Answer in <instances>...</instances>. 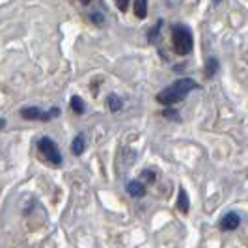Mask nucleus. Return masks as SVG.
<instances>
[{
    "label": "nucleus",
    "mask_w": 248,
    "mask_h": 248,
    "mask_svg": "<svg viewBox=\"0 0 248 248\" xmlns=\"http://www.w3.org/2000/svg\"><path fill=\"white\" fill-rule=\"evenodd\" d=\"M71 148H73V153H75V155H80V153L84 151V138H82V137H77L73 140V146H71Z\"/></svg>",
    "instance_id": "10"
},
{
    "label": "nucleus",
    "mask_w": 248,
    "mask_h": 248,
    "mask_svg": "<svg viewBox=\"0 0 248 248\" xmlns=\"http://www.w3.org/2000/svg\"><path fill=\"white\" fill-rule=\"evenodd\" d=\"M4 125H6V122H4V120H2V118H0V129H2V127H4Z\"/></svg>",
    "instance_id": "15"
},
{
    "label": "nucleus",
    "mask_w": 248,
    "mask_h": 248,
    "mask_svg": "<svg viewBox=\"0 0 248 248\" xmlns=\"http://www.w3.org/2000/svg\"><path fill=\"white\" fill-rule=\"evenodd\" d=\"M127 192H129L133 198H140V196H144L146 188H144L142 183H138V181H131V183H127Z\"/></svg>",
    "instance_id": "6"
},
{
    "label": "nucleus",
    "mask_w": 248,
    "mask_h": 248,
    "mask_svg": "<svg viewBox=\"0 0 248 248\" xmlns=\"http://www.w3.org/2000/svg\"><path fill=\"white\" fill-rule=\"evenodd\" d=\"M177 207H179V211L183 213L188 211V198H186V192L183 188L179 190V196H177Z\"/></svg>",
    "instance_id": "8"
},
{
    "label": "nucleus",
    "mask_w": 248,
    "mask_h": 248,
    "mask_svg": "<svg viewBox=\"0 0 248 248\" xmlns=\"http://www.w3.org/2000/svg\"><path fill=\"white\" fill-rule=\"evenodd\" d=\"M157 34H159V25L155 26V28L151 30V34H149V41H151V43H157Z\"/></svg>",
    "instance_id": "13"
},
{
    "label": "nucleus",
    "mask_w": 248,
    "mask_h": 248,
    "mask_svg": "<svg viewBox=\"0 0 248 248\" xmlns=\"http://www.w3.org/2000/svg\"><path fill=\"white\" fill-rule=\"evenodd\" d=\"M135 13L138 19H144L148 15V0H135Z\"/></svg>",
    "instance_id": "7"
},
{
    "label": "nucleus",
    "mask_w": 248,
    "mask_h": 248,
    "mask_svg": "<svg viewBox=\"0 0 248 248\" xmlns=\"http://www.w3.org/2000/svg\"><path fill=\"white\" fill-rule=\"evenodd\" d=\"M239 222H241V218H239L237 213H228L222 220H220V228L226 230V232L228 230H235L237 226H239Z\"/></svg>",
    "instance_id": "4"
},
{
    "label": "nucleus",
    "mask_w": 248,
    "mask_h": 248,
    "mask_svg": "<svg viewBox=\"0 0 248 248\" xmlns=\"http://www.w3.org/2000/svg\"><path fill=\"white\" fill-rule=\"evenodd\" d=\"M108 108H110L112 112H118L120 108H122V99L118 97V95H108Z\"/></svg>",
    "instance_id": "9"
},
{
    "label": "nucleus",
    "mask_w": 248,
    "mask_h": 248,
    "mask_svg": "<svg viewBox=\"0 0 248 248\" xmlns=\"http://www.w3.org/2000/svg\"><path fill=\"white\" fill-rule=\"evenodd\" d=\"M217 69H218V63H217V60H215V58H209V60H207V65H205V73H207V77L211 78L213 75L217 73Z\"/></svg>",
    "instance_id": "11"
},
{
    "label": "nucleus",
    "mask_w": 248,
    "mask_h": 248,
    "mask_svg": "<svg viewBox=\"0 0 248 248\" xmlns=\"http://www.w3.org/2000/svg\"><path fill=\"white\" fill-rule=\"evenodd\" d=\"M116 4H118V8H120L122 12H125L127 6H129V0H116Z\"/></svg>",
    "instance_id": "14"
},
{
    "label": "nucleus",
    "mask_w": 248,
    "mask_h": 248,
    "mask_svg": "<svg viewBox=\"0 0 248 248\" xmlns=\"http://www.w3.org/2000/svg\"><path fill=\"white\" fill-rule=\"evenodd\" d=\"M172 41L177 54H188L192 50V34L185 26H175L172 30Z\"/></svg>",
    "instance_id": "2"
},
{
    "label": "nucleus",
    "mask_w": 248,
    "mask_h": 248,
    "mask_svg": "<svg viewBox=\"0 0 248 248\" xmlns=\"http://www.w3.org/2000/svg\"><path fill=\"white\" fill-rule=\"evenodd\" d=\"M82 2H84V4H90V2H92V0H82Z\"/></svg>",
    "instance_id": "16"
},
{
    "label": "nucleus",
    "mask_w": 248,
    "mask_h": 248,
    "mask_svg": "<svg viewBox=\"0 0 248 248\" xmlns=\"http://www.w3.org/2000/svg\"><path fill=\"white\" fill-rule=\"evenodd\" d=\"M71 108H73L77 114H82V112H84V103H82V99L75 95L73 99H71Z\"/></svg>",
    "instance_id": "12"
},
{
    "label": "nucleus",
    "mask_w": 248,
    "mask_h": 248,
    "mask_svg": "<svg viewBox=\"0 0 248 248\" xmlns=\"http://www.w3.org/2000/svg\"><path fill=\"white\" fill-rule=\"evenodd\" d=\"M37 148H39L41 155H43L50 164H54V166L62 164V155H60V151H58V148H56V144H54L50 138H41L39 144H37Z\"/></svg>",
    "instance_id": "3"
},
{
    "label": "nucleus",
    "mask_w": 248,
    "mask_h": 248,
    "mask_svg": "<svg viewBox=\"0 0 248 248\" xmlns=\"http://www.w3.org/2000/svg\"><path fill=\"white\" fill-rule=\"evenodd\" d=\"M21 116L26 118V120H43L45 118V112H41L36 107H28V108H23L21 110Z\"/></svg>",
    "instance_id": "5"
},
{
    "label": "nucleus",
    "mask_w": 248,
    "mask_h": 248,
    "mask_svg": "<svg viewBox=\"0 0 248 248\" xmlns=\"http://www.w3.org/2000/svg\"><path fill=\"white\" fill-rule=\"evenodd\" d=\"M196 86L198 84L192 78H179V80H175L172 86L164 88L161 93L157 95V101L162 103V105H166V107H170L174 103H179L188 92H192Z\"/></svg>",
    "instance_id": "1"
},
{
    "label": "nucleus",
    "mask_w": 248,
    "mask_h": 248,
    "mask_svg": "<svg viewBox=\"0 0 248 248\" xmlns=\"http://www.w3.org/2000/svg\"><path fill=\"white\" fill-rule=\"evenodd\" d=\"M215 2H220V0H215Z\"/></svg>",
    "instance_id": "17"
}]
</instances>
